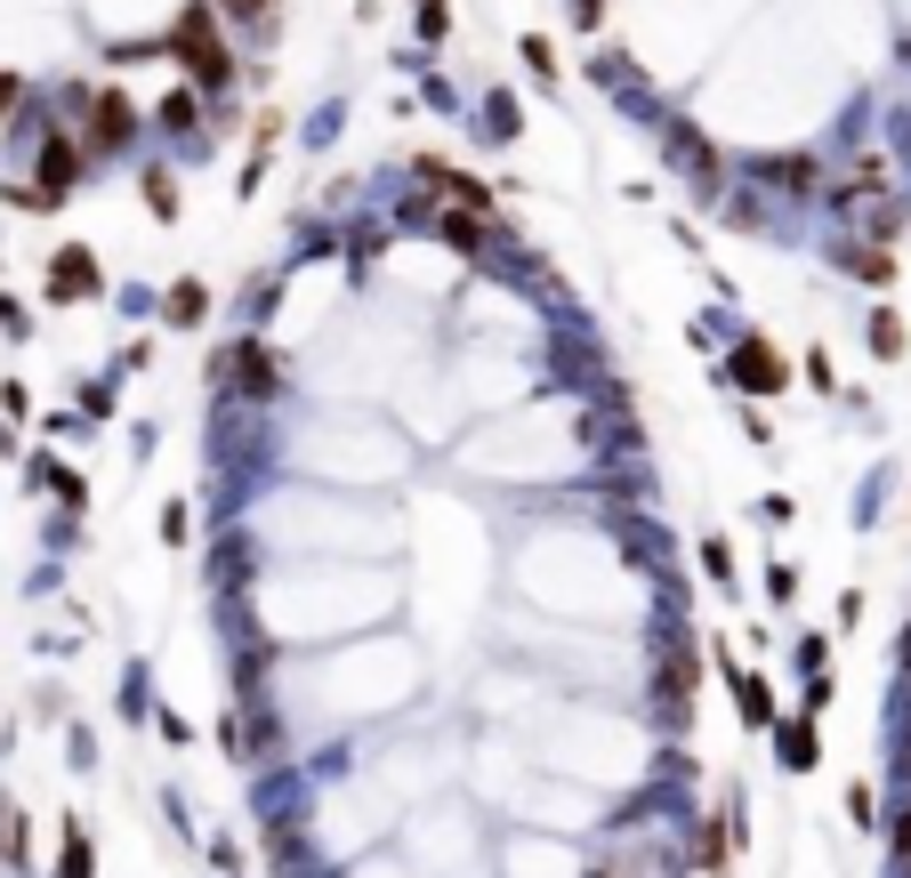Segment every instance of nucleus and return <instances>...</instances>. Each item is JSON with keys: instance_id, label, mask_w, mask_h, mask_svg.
I'll return each mask as SVG.
<instances>
[{"instance_id": "obj_1", "label": "nucleus", "mask_w": 911, "mask_h": 878, "mask_svg": "<svg viewBox=\"0 0 911 878\" xmlns=\"http://www.w3.org/2000/svg\"><path fill=\"white\" fill-rule=\"evenodd\" d=\"M170 49H178V65H194V73L210 81V89H218V81L234 73V57H226V41H218L210 9H186V17H178V41H170Z\"/></svg>"}, {"instance_id": "obj_2", "label": "nucleus", "mask_w": 911, "mask_h": 878, "mask_svg": "<svg viewBox=\"0 0 911 878\" xmlns=\"http://www.w3.org/2000/svg\"><path fill=\"white\" fill-rule=\"evenodd\" d=\"M726 379H734L742 395H783V387H791V371H783V355H774L766 339H742V347L726 355Z\"/></svg>"}, {"instance_id": "obj_3", "label": "nucleus", "mask_w": 911, "mask_h": 878, "mask_svg": "<svg viewBox=\"0 0 911 878\" xmlns=\"http://www.w3.org/2000/svg\"><path fill=\"white\" fill-rule=\"evenodd\" d=\"M49 290H57V298H97V290H106V275H97V258H89L81 243H65V250L49 258Z\"/></svg>"}, {"instance_id": "obj_4", "label": "nucleus", "mask_w": 911, "mask_h": 878, "mask_svg": "<svg viewBox=\"0 0 911 878\" xmlns=\"http://www.w3.org/2000/svg\"><path fill=\"white\" fill-rule=\"evenodd\" d=\"M81 186V146H65V138H49V154H41V186H32L25 201H41V210H49V201H65V194H74Z\"/></svg>"}, {"instance_id": "obj_5", "label": "nucleus", "mask_w": 911, "mask_h": 878, "mask_svg": "<svg viewBox=\"0 0 911 878\" xmlns=\"http://www.w3.org/2000/svg\"><path fill=\"white\" fill-rule=\"evenodd\" d=\"M218 371H226V387H243V395H275V355L266 347H234Z\"/></svg>"}, {"instance_id": "obj_6", "label": "nucleus", "mask_w": 911, "mask_h": 878, "mask_svg": "<svg viewBox=\"0 0 911 878\" xmlns=\"http://www.w3.org/2000/svg\"><path fill=\"white\" fill-rule=\"evenodd\" d=\"M129 138V106L121 97H97V121H89V146H121Z\"/></svg>"}, {"instance_id": "obj_7", "label": "nucleus", "mask_w": 911, "mask_h": 878, "mask_svg": "<svg viewBox=\"0 0 911 878\" xmlns=\"http://www.w3.org/2000/svg\"><path fill=\"white\" fill-rule=\"evenodd\" d=\"M202 315H210V290H202V283H178V290H170V323H178V331H194Z\"/></svg>"}, {"instance_id": "obj_8", "label": "nucleus", "mask_w": 911, "mask_h": 878, "mask_svg": "<svg viewBox=\"0 0 911 878\" xmlns=\"http://www.w3.org/2000/svg\"><path fill=\"white\" fill-rule=\"evenodd\" d=\"M734 693H742V718H751V726H766V718H774V701H766V685L751 678V669H734Z\"/></svg>"}, {"instance_id": "obj_9", "label": "nucleus", "mask_w": 911, "mask_h": 878, "mask_svg": "<svg viewBox=\"0 0 911 878\" xmlns=\"http://www.w3.org/2000/svg\"><path fill=\"white\" fill-rule=\"evenodd\" d=\"M766 178L783 186V194H806V178H815V161H806V154H791V161H766Z\"/></svg>"}, {"instance_id": "obj_10", "label": "nucleus", "mask_w": 911, "mask_h": 878, "mask_svg": "<svg viewBox=\"0 0 911 878\" xmlns=\"http://www.w3.org/2000/svg\"><path fill=\"white\" fill-rule=\"evenodd\" d=\"M871 355H888V363L903 355V323H895L888 307H880V315H871Z\"/></svg>"}, {"instance_id": "obj_11", "label": "nucleus", "mask_w": 911, "mask_h": 878, "mask_svg": "<svg viewBox=\"0 0 911 878\" xmlns=\"http://www.w3.org/2000/svg\"><path fill=\"white\" fill-rule=\"evenodd\" d=\"M783 758H791V773L815 766V726H783Z\"/></svg>"}, {"instance_id": "obj_12", "label": "nucleus", "mask_w": 911, "mask_h": 878, "mask_svg": "<svg viewBox=\"0 0 911 878\" xmlns=\"http://www.w3.org/2000/svg\"><path fill=\"white\" fill-rule=\"evenodd\" d=\"M146 201H154V218H178V186L170 178H146Z\"/></svg>"}, {"instance_id": "obj_13", "label": "nucleus", "mask_w": 911, "mask_h": 878, "mask_svg": "<svg viewBox=\"0 0 911 878\" xmlns=\"http://www.w3.org/2000/svg\"><path fill=\"white\" fill-rule=\"evenodd\" d=\"M0 331H9V339H25V331H32V315L17 307V298H9V290H0Z\"/></svg>"}, {"instance_id": "obj_14", "label": "nucleus", "mask_w": 911, "mask_h": 878, "mask_svg": "<svg viewBox=\"0 0 911 878\" xmlns=\"http://www.w3.org/2000/svg\"><path fill=\"white\" fill-rule=\"evenodd\" d=\"M65 878H89V838H81V830L65 838Z\"/></svg>"}, {"instance_id": "obj_15", "label": "nucleus", "mask_w": 911, "mask_h": 878, "mask_svg": "<svg viewBox=\"0 0 911 878\" xmlns=\"http://www.w3.org/2000/svg\"><path fill=\"white\" fill-rule=\"evenodd\" d=\"M855 275H871V283H888V275H895V258H888V250H863V258H855Z\"/></svg>"}, {"instance_id": "obj_16", "label": "nucleus", "mask_w": 911, "mask_h": 878, "mask_svg": "<svg viewBox=\"0 0 911 878\" xmlns=\"http://www.w3.org/2000/svg\"><path fill=\"white\" fill-rule=\"evenodd\" d=\"M218 9H226V17H258V9H266V0H218Z\"/></svg>"}, {"instance_id": "obj_17", "label": "nucleus", "mask_w": 911, "mask_h": 878, "mask_svg": "<svg viewBox=\"0 0 911 878\" xmlns=\"http://www.w3.org/2000/svg\"><path fill=\"white\" fill-rule=\"evenodd\" d=\"M9 106H17V73H0V121H9Z\"/></svg>"}, {"instance_id": "obj_18", "label": "nucleus", "mask_w": 911, "mask_h": 878, "mask_svg": "<svg viewBox=\"0 0 911 878\" xmlns=\"http://www.w3.org/2000/svg\"><path fill=\"white\" fill-rule=\"evenodd\" d=\"M895 838H903V847H911V815H903V830H895Z\"/></svg>"}]
</instances>
